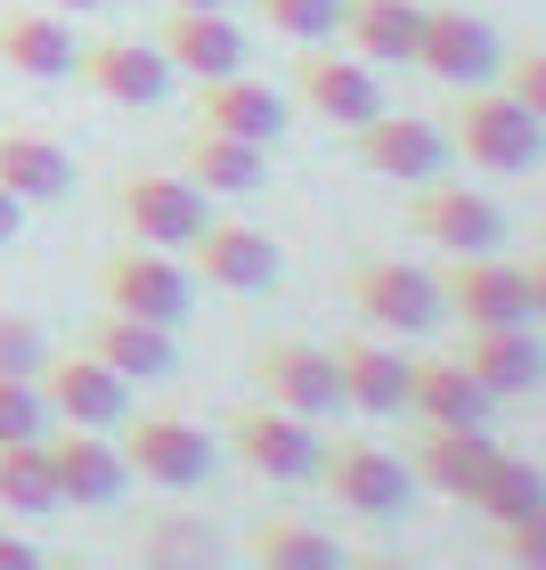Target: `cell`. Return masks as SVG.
Wrapping results in <instances>:
<instances>
[{
  "instance_id": "cell-1",
  "label": "cell",
  "mask_w": 546,
  "mask_h": 570,
  "mask_svg": "<svg viewBox=\"0 0 546 570\" xmlns=\"http://www.w3.org/2000/svg\"><path fill=\"white\" fill-rule=\"evenodd\" d=\"M440 139H449L465 164H481V171H530L546 155V122L523 107V98H506L498 82H474V90H457Z\"/></svg>"
},
{
  "instance_id": "cell-2",
  "label": "cell",
  "mask_w": 546,
  "mask_h": 570,
  "mask_svg": "<svg viewBox=\"0 0 546 570\" xmlns=\"http://www.w3.org/2000/svg\"><path fill=\"white\" fill-rule=\"evenodd\" d=\"M115 213L131 228V245H155V253H188L204 237V188L188 171H123L115 179Z\"/></svg>"
},
{
  "instance_id": "cell-3",
  "label": "cell",
  "mask_w": 546,
  "mask_h": 570,
  "mask_svg": "<svg viewBox=\"0 0 546 570\" xmlns=\"http://www.w3.org/2000/svg\"><path fill=\"white\" fill-rule=\"evenodd\" d=\"M319 481H326V498L343 513H359V522H392V513L416 498L408 456L376 449V440H334V449H319Z\"/></svg>"
},
{
  "instance_id": "cell-4",
  "label": "cell",
  "mask_w": 546,
  "mask_h": 570,
  "mask_svg": "<svg viewBox=\"0 0 546 570\" xmlns=\"http://www.w3.org/2000/svg\"><path fill=\"white\" fill-rule=\"evenodd\" d=\"M351 309L383 334H432L449 318V302H440V277L416 269V262H392V253H376V262L351 269Z\"/></svg>"
},
{
  "instance_id": "cell-5",
  "label": "cell",
  "mask_w": 546,
  "mask_h": 570,
  "mask_svg": "<svg viewBox=\"0 0 546 570\" xmlns=\"http://www.w3.org/2000/svg\"><path fill=\"white\" fill-rule=\"evenodd\" d=\"M41 407H49V424H82V432H107L131 416V383H123L107 358H90V351H49L41 358Z\"/></svg>"
},
{
  "instance_id": "cell-6",
  "label": "cell",
  "mask_w": 546,
  "mask_h": 570,
  "mask_svg": "<svg viewBox=\"0 0 546 570\" xmlns=\"http://www.w3.org/2000/svg\"><path fill=\"white\" fill-rule=\"evenodd\" d=\"M253 392L270 407H294V416H334L343 407V375H334V351L302 343V334H270L262 351H253Z\"/></svg>"
},
{
  "instance_id": "cell-7",
  "label": "cell",
  "mask_w": 546,
  "mask_h": 570,
  "mask_svg": "<svg viewBox=\"0 0 546 570\" xmlns=\"http://www.w3.org/2000/svg\"><path fill=\"white\" fill-rule=\"evenodd\" d=\"M228 449H237L253 473H270V481H310L319 473V424L294 416V407H270V400H245V407H228Z\"/></svg>"
},
{
  "instance_id": "cell-8",
  "label": "cell",
  "mask_w": 546,
  "mask_h": 570,
  "mask_svg": "<svg viewBox=\"0 0 546 570\" xmlns=\"http://www.w3.org/2000/svg\"><path fill=\"white\" fill-rule=\"evenodd\" d=\"M123 464H131L139 481L155 489H196L204 473H213V440H204V424L172 416V407H147V416H123Z\"/></svg>"
},
{
  "instance_id": "cell-9",
  "label": "cell",
  "mask_w": 546,
  "mask_h": 570,
  "mask_svg": "<svg viewBox=\"0 0 546 570\" xmlns=\"http://www.w3.org/2000/svg\"><path fill=\"white\" fill-rule=\"evenodd\" d=\"M98 294H107V309L147 318V326H179L188 318V269H179L172 253H155V245L107 253V262H98Z\"/></svg>"
},
{
  "instance_id": "cell-10",
  "label": "cell",
  "mask_w": 546,
  "mask_h": 570,
  "mask_svg": "<svg viewBox=\"0 0 546 570\" xmlns=\"http://www.w3.org/2000/svg\"><path fill=\"white\" fill-rule=\"evenodd\" d=\"M408 228L425 245H440L449 262H457V253H498L506 245V213L481 188H465V179H425L416 204H408Z\"/></svg>"
},
{
  "instance_id": "cell-11",
  "label": "cell",
  "mask_w": 546,
  "mask_h": 570,
  "mask_svg": "<svg viewBox=\"0 0 546 570\" xmlns=\"http://www.w3.org/2000/svg\"><path fill=\"white\" fill-rule=\"evenodd\" d=\"M294 98L319 122H334V131H359L368 115H383V90H376L368 58H351V49H319V41L294 58Z\"/></svg>"
},
{
  "instance_id": "cell-12",
  "label": "cell",
  "mask_w": 546,
  "mask_h": 570,
  "mask_svg": "<svg viewBox=\"0 0 546 570\" xmlns=\"http://www.w3.org/2000/svg\"><path fill=\"white\" fill-rule=\"evenodd\" d=\"M440 302H449L465 326H530V285H523L514 262H498V253H457V262L440 269Z\"/></svg>"
},
{
  "instance_id": "cell-13",
  "label": "cell",
  "mask_w": 546,
  "mask_h": 570,
  "mask_svg": "<svg viewBox=\"0 0 546 570\" xmlns=\"http://www.w3.org/2000/svg\"><path fill=\"white\" fill-rule=\"evenodd\" d=\"M416 66L449 90L498 82V33L474 9H425V33H416Z\"/></svg>"
},
{
  "instance_id": "cell-14",
  "label": "cell",
  "mask_w": 546,
  "mask_h": 570,
  "mask_svg": "<svg viewBox=\"0 0 546 570\" xmlns=\"http://www.w3.org/2000/svg\"><path fill=\"white\" fill-rule=\"evenodd\" d=\"M351 155L376 179H408V188H425V179H440V164H449V139H440V122H425V115H368L351 131Z\"/></svg>"
},
{
  "instance_id": "cell-15",
  "label": "cell",
  "mask_w": 546,
  "mask_h": 570,
  "mask_svg": "<svg viewBox=\"0 0 546 570\" xmlns=\"http://www.w3.org/2000/svg\"><path fill=\"white\" fill-rule=\"evenodd\" d=\"M49 473H58V498L66 505H115L123 481H131V464H123V449L107 432H82V424H49Z\"/></svg>"
},
{
  "instance_id": "cell-16",
  "label": "cell",
  "mask_w": 546,
  "mask_h": 570,
  "mask_svg": "<svg viewBox=\"0 0 546 570\" xmlns=\"http://www.w3.org/2000/svg\"><path fill=\"white\" fill-rule=\"evenodd\" d=\"M74 73H82L98 98H115V107H164V98H172V66H164L155 41H123V33L82 41Z\"/></svg>"
},
{
  "instance_id": "cell-17",
  "label": "cell",
  "mask_w": 546,
  "mask_h": 570,
  "mask_svg": "<svg viewBox=\"0 0 546 570\" xmlns=\"http://www.w3.org/2000/svg\"><path fill=\"white\" fill-rule=\"evenodd\" d=\"M155 49H164L172 73H196V82H213V73H245V33L228 24V9H164Z\"/></svg>"
},
{
  "instance_id": "cell-18",
  "label": "cell",
  "mask_w": 546,
  "mask_h": 570,
  "mask_svg": "<svg viewBox=\"0 0 546 570\" xmlns=\"http://www.w3.org/2000/svg\"><path fill=\"white\" fill-rule=\"evenodd\" d=\"M334 375H343V407H359V416H400L408 383H416V358H400L392 343H376V334H343V343H334Z\"/></svg>"
},
{
  "instance_id": "cell-19",
  "label": "cell",
  "mask_w": 546,
  "mask_h": 570,
  "mask_svg": "<svg viewBox=\"0 0 546 570\" xmlns=\"http://www.w3.org/2000/svg\"><path fill=\"white\" fill-rule=\"evenodd\" d=\"M465 375L481 383L489 400H514V392H538L546 383V343L530 326H465Z\"/></svg>"
},
{
  "instance_id": "cell-20",
  "label": "cell",
  "mask_w": 546,
  "mask_h": 570,
  "mask_svg": "<svg viewBox=\"0 0 546 570\" xmlns=\"http://www.w3.org/2000/svg\"><path fill=\"white\" fill-rule=\"evenodd\" d=\"M285 115H294V107H285L270 82H245V73H213V82H196V122H204V131L277 147L285 139Z\"/></svg>"
},
{
  "instance_id": "cell-21",
  "label": "cell",
  "mask_w": 546,
  "mask_h": 570,
  "mask_svg": "<svg viewBox=\"0 0 546 570\" xmlns=\"http://www.w3.org/2000/svg\"><path fill=\"white\" fill-rule=\"evenodd\" d=\"M188 253H196L204 285H221V294H262V285H277V269H285L277 245L262 228H245V220H204V237Z\"/></svg>"
},
{
  "instance_id": "cell-22",
  "label": "cell",
  "mask_w": 546,
  "mask_h": 570,
  "mask_svg": "<svg viewBox=\"0 0 546 570\" xmlns=\"http://www.w3.org/2000/svg\"><path fill=\"white\" fill-rule=\"evenodd\" d=\"M74 58H82V41L58 9H0V66L9 73L58 82V73H74Z\"/></svg>"
},
{
  "instance_id": "cell-23",
  "label": "cell",
  "mask_w": 546,
  "mask_h": 570,
  "mask_svg": "<svg viewBox=\"0 0 546 570\" xmlns=\"http://www.w3.org/2000/svg\"><path fill=\"white\" fill-rule=\"evenodd\" d=\"M498 440L489 432H457V424H416V449H408V473L440 489V498H474V481L489 473Z\"/></svg>"
},
{
  "instance_id": "cell-24",
  "label": "cell",
  "mask_w": 546,
  "mask_h": 570,
  "mask_svg": "<svg viewBox=\"0 0 546 570\" xmlns=\"http://www.w3.org/2000/svg\"><path fill=\"white\" fill-rule=\"evenodd\" d=\"M489 400L465 358H416V383H408V416L416 424H457V432H489Z\"/></svg>"
},
{
  "instance_id": "cell-25",
  "label": "cell",
  "mask_w": 546,
  "mask_h": 570,
  "mask_svg": "<svg viewBox=\"0 0 546 570\" xmlns=\"http://www.w3.org/2000/svg\"><path fill=\"white\" fill-rule=\"evenodd\" d=\"M425 0H343V49L368 66H416Z\"/></svg>"
},
{
  "instance_id": "cell-26",
  "label": "cell",
  "mask_w": 546,
  "mask_h": 570,
  "mask_svg": "<svg viewBox=\"0 0 546 570\" xmlns=\"http://www.w3.org/2000/svg\"><path fill=\"white\" fill-rule=\"evenodd\" d=\"M179 171L196 179L204 196H253L270 179V147H253V139H228V131H196L179 139Z\"/></svg>"
},
{
  "instance_id": "cell-27",
  "label": "cell",
  "mask_w": 546,
  "mask_h": 570,
  "mask_svg": "<svg viewBox=\"0 0 546 570\" xmlns=\"http://www.w3.org/2000/svg\"><path fill=\"white\" fill-rule=\"evenodd\" d=\"M82 351L90 358H107V367L123 383H164L179 367V351H172V326H147V318H123V309H107L90 334H82Z\"/></svg>"
},
{
  "instance_id": "cell-28",
  "label": "cell",
  "mask_w": 546,
  "mask_h": 570,
  "mask_svg": "<svg viewBox=\"0 0 546 570\" xmlns=\"http://www.w3.org/2000/svg\"><path fill=\"white\" fill-rule=\"evenodd\" d=\"M0 188H9L17 204H58L74 188V155L49 139V131L9 122V131H0Z\"/></svg>"
},
{
  "instance_id": "cell-29",
  "label": "cell",
  "mask_w": 546,
  "mask_h": 570,
  "mask_svg": "<svg viewBox=\"0 0 546 570\" xmlns=\"http://www.w3.org/2000/svg\"><path fill=\"white\" fill-rule=\"evenodd\" d=\"M245 554L262 570H343V547H334L326 530H310L302 513H270V522H253Z\"/></svg>"
},
{
  "instance_id": "cell-30",
  "label": "cell",
  "mask_w": 546,
  "mask_h": 570,
  "mask_svg": "<svg viewBox=\"0 0 546 570\" xmlns=\"http://www.w3.org/2000/svg\"><path fill=\"white\" fill-rule=\"evenodd\" d=\"M58 473H49V440H0V513H25V522H41V513H58Z\"/></svg>"
},
{
  "instance_id": "cell-31",
  "label": "cell",
  "mask_w": 546,
  "mask_h": 570,
  "mask_svg": "<svg viewBox=\"0 0 546 570\" xmlns=\"http://www.w3.org/2000/svg\"><path fill=\"white\" fill-rule=\"evenodd\" d=\"M474 513H489V522H523V513H538L546 505V464H530V456H489V473L474 481V498H465Z\"/></svg>"
},
{
  "instance_id": "cell-32",
  "label": "cell",
  "mask_w": 546,
  "mask_h": 570,
  "mask_svg": "<svg viewBox=\"0 0 546 570\" xmlns=\"http://www.w3.org/2000/svg\"><path fill=\"white\" fill-rule=\"evenodd\" d=\"M262 17H270V33L285 41H326V33H343V0H262Z\"/></svg>"
},
{
  "instance_id": "cell-33",
  "label": "cell",
  "mask_w": 546,
  "mask_h": 570,
  "mask_svg": "<svg viewBox=\"0 0 546 570\" xmlns=\"http://www.w3.org/2000/svg\"><path fill=\"white\" fill-rule=\"evenodd\" d=\"M0 440H49V407L33 375H0Z\"/></svg>"
},
{
  "instance_id": "cell-34",
  "label": "cell",
  "mask_w": 546,
  "mask_h": 570,
  "mask_svg": "<svg viewBox=\"0 0 546 570\" xmlns=\"http://www.w3.org/2000/svg\"><path fill=\"white\" fill-rule=\"evenodd\" d=\"M41 358H49L41 326H33V318H9V309H0V375H41Z\"/></svg>"
},
{
  "instance_id": "cell-35",
  "label": "cell",
  "mask_w": 546,
  "mask_h": 570,
  "mask_svg": "<svg viewBox=\"0 0 546 570\" xmlns=\"http://www.w3.org/2000/svg\"><path fill=\"white\" fill-rule=\"evenodd\" d=\"M498 90L523 98V107L546 122V49H523V58H498Z\"/></svg>"
},
{
  "instance_id": "cell-36",
  "label": "cell",
  "mask_w": 546,
  "mask_h": 570,
  "mask_svg": "<svg viewBox=\"0 0 546 570\" xmlns=\"http://www.w3.org/2000/svg\"><path fill=\"white\" fill-rule=\"evenodd\" d=\"M498 554L514 570H546V505L523 513V522H498Z\"/></svg>"
},
{
  "instance_id": "cell-37",
  "label": "cell",
  "mask_w": 546,
  "mask_h": 570,
  "mask_svg": "<svg viewBox=\"0 0 546 570\" xmlns=\"http://www.w3.org/2000/svg\"><path fill=\"white\" fill-rule=\"evenodd\" d=\"M0 570H49V562H41V547H25V538L0 530Z\"/></svg>"
},
{
  "instance_id": "cell-38",
  "label": "cell",
  "mask_w": 546,
  "mask_h": 570,
  "mask_svg": "<svg viewBox=\"0 0 546 570\" xmlns=\"http://www.w3.org/2000/svg\"><path fill=\"white\" fill-rule=\"evenodd\" d=\"M523 285H530V318H546V253L523 262Z\"/></svg>"
},
{
  "instance_id": "cell-39",
  "label": "cell",
  "mask_w": 546,
  "mask_h": 570,
  "mask_svg": "<svg viewBox=\"0 0 546 570\" xmlns=\"http://www.w3.org/2000/svg\"><path fill=\"white\" fill-rule=\"evenodd\" d=\"M17 228H25V204L0 188V245H17Z\"/></svg>"
},
{
  "instance_id": "cell-40",
  "label": "cell",
  "mask_w": 546,
  "mask_h": 570,
  "mask_svg": "<svg viewBox=\"0 0 546 570\" xmlns=\"http://www.w3.org/2000/svg\"><path fill=\"white\" fill-rule=\"evenodd\" d=\"M49 9H58V17H66V9H74V17H90V9H115V0H49Z\"/></svg>"
},
{
  "instance_id": "cell-41",
  "label": "cell",
  "mask_w": 546,
  "mask_h": 570,
  "mask_svg": "<svg viewBox=\"0 0 546 570\" xmlns=\"http://www.w3.org/2000/svg\"><path fill=\"white\" fill-rule=\"evenodd\" d=\"M172 9H228V0H172Z\"/></svg>"
},
{
  "instance_id": "cell-42",
  "label": "cell",
  "mask_w": 546,
  "mask_h": 570,
  "mask_svg": "<svg viewBox=\"0 0 546 570\" xmlns=\"http://www.w3.org/2000/svg\"><path fill=\"white\" fill-rule=\"evenodd\" d=\"M351 570H408V562H351Z\"/></svg>"
},
{
  "instance_id": "cell-43",
  "label": "cell",
  "mask_w": 546,
  "mask_h": 570,
  "mask_svg": "<svg viewBox=\"0 0 546 570\" xmlns=\"http://www.w3.org/2000/svg\"><path fill=\"white\" fill-rule=\"evenodd\" d=\"M49 570H98V562H49Z\"/></svg>"
}]
</instances>
